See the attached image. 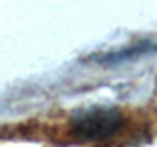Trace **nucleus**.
<instances>
[{"mask_svg":"<svg viewBox=\"0 0 157 147\" xmlns=\"http://www.w3.org/2000/svg\"><path fill=\"white\" fill-rule=\"evenodd\" d=\"M122 126V114L116 108H90L73 118V134L85 141H100L114 135Z\"/></svg>","mask_w":157,"mask_h":147,"instance_id":"f257e3e1","label":"nucleus"}]
</instances>
